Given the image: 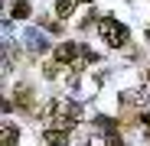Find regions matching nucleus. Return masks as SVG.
<instances>
[{
  "label": "nucleus",
  "instance_id": "2",
  "mask_svg": "<svg viewBox=\"0 0 150 146\" xmlns=\"http://www.w3.org/2000/svg\"><path fill=\"white\" fill-rule=\"evenodd\" d=\"M98 33L105 36L108 45H127V26L117 23V20H111V16H105L101 23H98Z\"/></svg>",
  "mask_w": 150,
  "mask_h": 146
},
{
  "label": "nucleus",
  "instance_id": "9",
  "mask_svg": "<svg viewBox=\"0 0 150 146\" xmlns=\"http://www.w3.org/2000/svg\"><path fill=\"white\" fill-rule=\"evenodd\" d=\"M16 104H20V107H30V88H26V85L16 88Z\"/></svg>",
  "mask_w": 150,
  "mask_h": 146
},
{
  "label": "nucleus",
  "instance_id": "1",
  "mask_svg": "<svg viewBox=\"0 0 150 146\" xmlns=\"http://www.w3.org/2000/svg\"><path fill=\"white\" fill-rule=\"evenodd\" d=\"M42 117H46L49 127H65V130H72L75 124H79V117H82V107L75 104V101H69V97H56V101L46 107Z\"/></svg>",
  "mask_w": 150,
  "mask_h": 146
},
{
  "label": "nucleus",
  "instance_id": "7",
  "mask_svg": "<svg viewBox=\"0 0 150 146\" xmlns=\"http://www.w3.org/2000/svg\"><path fill=\"white\" fill-rule=\"evenodd\" d=\"M75 3H79V0H56V16H69L72 10H75Z\"/></svg>",
  "mask_w": 150,
  "mask_h": 146
},
{
  "label": "nucleus",
  "instance_id": "11",
  "mask_svg": "<svg viewBox=\"0 0 150 146\" xmlns=\"http://www.w3.org/2000/svg\"><path fill=\"white\" fill-rule=\"evenodd\" d=\"M111 146H124V143H121V140H114V136H111Z\"/></svg>",
  "mask_w": 150,
  "mask_h": 146
},
{
  "label": "nucleus",
  "instance_id": "14",
  "mask_svg": "<svg viewBox=\"0 0 150 146\" xmlns=\"http://www.w3.org/2000/svg\"><path fill=\"white\" fill-rule=\"evenodd\" d=\"M147 39H150V29H147Z\"/></svg>",
  "mask_w": 150,
  "mask_h": 146
},
{
  "label": "nucleus",
  "instance_id": "13",
  "mask_svg": "<svg viewBox=\"0 0 150 146\" xmlns=\"http://www.w3.org/2000/svg\"><path fill=\"white\" fill-rule=\"evenodd\" d=\"M85 3H95V0H85Z\"/></svg>",
  "mask_w": 150,
  "mask_h": 146
},
{
  "label": "nucleus",
  "instance_id": "6",
  "mask_svg": "<svg viewBox=\"0 0 150 146\" xmlns=\"http://www.w3.org/2000/svg\"><path fill=\"white\" fill-rule=\"evenodd\" d=\"M26 42H30V49H36V52H42V49H46V36H42V33H36V29H30V33H26Z\"/></svg>",
  "mask_w": 150,
  "mask_h": 146
},
{
  "label": "nucleus",
  "instance_id": "5",
  "mask_svg": "<svg viewBox=\"0 0 150 146\" xmlns=\"http://www.w3.org/2000/svg\"><path fill=\"white\" fill-rule=\"evenodd\" d=\"M42 143H49V146H65V143H69V130H65V127H46V130H42Z\"/></svg>",
  "mask_w": 150,
  "mask_h": 146
},
{
  "label": "nucleus",
  "instance_id": "3",
  "mask_svg": "<svg viewBox=\"0 0 150 146\" xmlns=\"http://www.w3.org/2000/svg\"><path fill=\"white\" fill-rule=\"evenodd\" d=\"M82 52H85V49H82L79 42H62V45H56V62H59V65H72V68H75V62L82 59Z\"/></svg>",
  "mask_w": 150,
  "mask_h": 146
},
{
  "label": "nucleus",
  "instance_id": "12",
  "mask_svg": "<svg viewBox=\"0 0 150 146\" xmlns=\"http://www.w3.org/2000/svg\"><path fill=\"white\" fill-rule=\"evenodd\" d=\"M144 124H147V127H150V114H147V117H144Z\"/></svg>",
  "mask_w": 150,
  "mask_h": 146
},
{
  "label": "nucleus",
  "instance_id": "4",
  "mask_svg": "<svg viewBox=\"0 0 150 146\" xmlns=\"http://www.w3.org/2000/svg\"><path fill=\"white\" fill-rule=\"evenodd\" d=\"M147 101H150V88H147V85L121 94V104H124V107H147Z\"/></svg>",
  "mask_w": 150,
  "mask_h": 146
},
{
  "label": "nucleus",
  "instance_id": "8",
  "mask_svg": "<svg viewBox=\"0 0 150 146\" xmlns=\"http://www.w3.org/2000/svg\"><path fill=\"white\" fill-rule=\"evenodd\" d=\"M13 16L16 20H26L30 16V3H26V0H13Z\"/></svg>",
  "mask_w": 150,
  "mask_h": 146
},
{
  "label": "nucleus",
  "instance_id": "10",
  "mask_svg": "<svg viewBox=\"0 0 150 146\" xmlns=\"http://www.w3.org/2000/svg\"><path fill=\"white\" fill-rule=\"evenodd\" d=\"M0 136H4V146H16V133L10 130V124H4V130H0Z\"/></svg>",
  "mask_w": 150,
  "mask_h": 146
}]
</instances>
